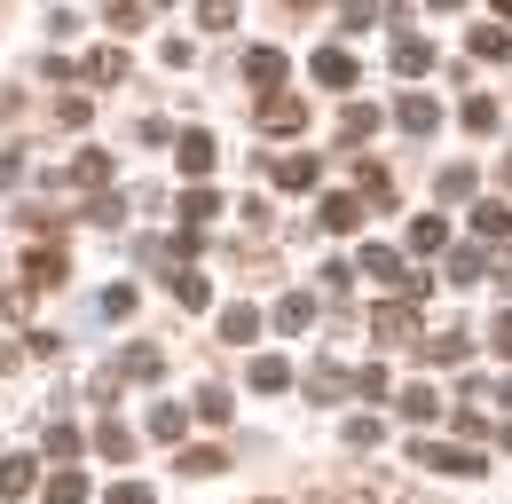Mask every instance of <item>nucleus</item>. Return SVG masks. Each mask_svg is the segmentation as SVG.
Listing matches in <instances>:
<instances>
[{
	"label": "nucleus",
	"instance_id": "f257e3e1",
	"mask_svg": "<svg viewBox=\"0 0 512 504\" xmlns=\"http://www.w3.org/2000/svg\"><path fill=\"white\" fill-rule=\"evenodd\" d=\"M347 268H363V276H371V284H386V292H402V300H410V308H418V300H426V292H434V276H426V268H410V260H402V252H394V245H379V237H371V245L355 252V260H347Z\"/></svg>",
	"mask_w": 512,
	"mask_h": 504
},
{
	"label": "nucleus",
	"instance_id": "f03ea898",
	"mask_svg": "<svg viewBox=\"0 0 512 504\" xmlns=\"http://www.w3.org/2000/svg\"><path fill=\"white\" fill-rule=\"evenodd\" d=\"M410 457H418L426 473H457V481H481V473H489V457H481L473 441H410Z\"/></svg>",
	"mask_w": 512,
	"mask_h": 504
},
{
	"label": "nucleus",
	"instance_id": "7ed1b4c3",
	"mask_svg": "<svg viewBox=\"0 0 512 504\" xmlns=\"http://www.w3.org/2000/svg\"><path fill=\"white\" fill-rule=\"evenodd\" d=\"M371 347H418V308H410V300L371 308Z\"/></svg>",
	"mask_w": 512,
	"mask_h": 504
},
{
	"label": "nucleus",
	"instance_id": "20e7f679",
	"mask_svg": "<svg viewBox=\"0 0 512 504\" xmlns=\"http://www.w3.org/2000/svg\"><path fill=\"white\" fill-rule=\"evenodd\" d=\"M56 284H71L64 245H32V252H24V292H56Z\"/></svg>",
	"mask_w": 512,
	"mask_h": 504
},
{
	"label": "nucleus",
	"instance_id": "39448f33",
	"mask_svg": "<svg viewBox=\"0 0 512 504\" xmlns=\"http://www.w3.org/2000/svg\"><path fill=\"white\" fill-rule=\"evenodd\" d=\"M363 213H371V205H363V197H355V189H331V197H323V229H331V237H355V229H363Z\"/></svg>",
	"mask_w": 512,
	"mask_h": 504
},
{
	"label": "nucleus",
	"instance_id": "423d86ee",
	"mask_svg": "<svg viewBox=\"0 0 512 504\" xmlns=\"http://www.w3.org/2000/svg\"><path fill=\"white\" fill-rule=\"evenodd\" d=\"M473 355V339H465V323H449V331H434V339H418V363H442V371H457Z\"/></svg>",
	"mask_w": 512,
	"mask_h": 504
},
{
	"label": "nucleus",
	"instance_id": "0eeeda50",
	"mask_svg": "<svg viewBox=\"0 0 512 504\" xmlns=\"http://www.w3.org/2000/svg\"><path fill=\"white\" fill-rule=\"evenodd\" d=\"M260 126H268V134H300V126H308V103H300V95H260Z\"/></svg>",
	"mask_w": 512,
	"mask_h": 504
},
{
	"label": "nucleus",
	"instance_id": "6e6552de",
	"mask_svg": "<svg viewBox=\"0 0 512 504\" xmlns=\"http://www.w3.org/2000/svg\"><path fill=\"white\" fill-rule=\"evenodd\" d=\"M355 394V371H339V363H308V402H347Z\"/></svg>",
	"mask_w": 512,
	"mask_h": 504
},
{
	"label": "nucleus",
	"instance_id": "1a4fd4ad",
	"mask_svg": "<svg viewBox=\"0 0 512 504\" xmlns=\"http://www.w3.org/2000/svg\"><path fill=\"white\" fill-rule=\"evenodd\" d=\"M394 126H402V134H434V126H442V103H434V95H402V103H394Z\"/></svg>",
	"mask_w": 512,
	"mask_h": 504
},
{
	"label": "nucleus",
	"instance_id": "9d476101",
	"mask_svg": "<svg viewBox=\"0 0 512 504\" xmlns=\"http://www.w3.org/2000/svg\"><path fill=\"white\" fill-rule=\"evenodd\" d=\"M166 292H174V300H182V308H213V284H205V276H197L190 260H182V268H166Z\"/></svg>",
	"mask_w": 512,
	"mask_h": 504
},
{
	"label": "nucleus",
	"instance_id": "9b49d317",
	"mask_svg": "<svg viewBox=\"0 0 512 504\" xmlns=\"http://www.w3.org/2000/svg\"><path fill=\"white\" fill-rule=\"evenodd\" d=\"M174 158H182V174H190V182H205V174H213V134H205V126H190V134L174 142Z\"/></svg>",
	"mask_w": 512,
	"mask_h": 504
},
{
	"label": "nucleus",
	"instance_id": "f8f14e48",
	"mask_svg": "<svg viewBox=\"0 0 512 504\" xmlns=\"http://www.w3.org/2000/svg\"><path fill=\"white\" fill-rule=\"evenodd\" d=\"M316 87L347 95V87H355V56H347V48H316Z\"/></svg>",
	"mask_w": 512,
	"mask_h": 504
},
{
	"label": "nucleus",
	"instance_id": "ddd939ff",
	"mask_svg": "<svg viewBox=\"0 0 512 504\" xmlns=\"http://www.w3.org/2000/svg\"><path fill=\"white\" fill-rule=\"evenodd\" d=\"M64 182L71 189H103V182H111V150H79V158L64 166Z\"/></svg>",
	"mask_w": 512,
	"mask_h": 504
},
{
	"label": "nucleus",
	"instance_id": "4468645a",
	"mask_svg": "<svg viewBox=\"0 0 512 504\" xmlns=\"http://www.w3.org/2000/svg\"><path fill=\"white\" fill-rule=\"evenodd\" d=\"M245 79H253V95H276V79H284V48H253V56H245Z\"/></svg>",
	"mask_w": 512,
	"mask_h": 504
},
{
	"label": "nucleus",
	"instance_id": "2eb2a0df",
	"mask_svg": "<svg viewBox=\"0 0 512 504\" xmlns=\"http://www.w3.org/2000/svg\"><path fill=\"white\" fill-rule=\"evenodd\" d=\"M174 465H182V473H197V481H213V473H229V449H221V441H197V449H182Z\"/></svg>",
	"mask_w": 512,
	"mask_h": 504
},
{
	"label": "nucleus",
	"instance_id": "dca6fc26",
	"mask_svg": "<svg viewBox=\"0 0 512 504\" xmlns=\"http://www.w3.org/2000/svg\"><path fill=\"white\" fill-rule=\"evenodd\" d=\"M473 229H481V245H512V205H473Z\"/></svg>",
	"mask_w": 512,
	"mask_h": 504
},
{
	"label": "nucleus",
	"instance_id": "f3484780",
	"mask_svg": "<svg viewBox=\"0 0 512 504\" xmlns=\"http://www.w3.org/2000/svg\"><path fill=\"white\" fill-rule=\"evenodd\" d=\"M394 402H402V418H410V426H434V418H442V394H434V386H402Z\"/></svg>",
	"mask_w": 512,
	"mask_h": 504
},
{
	"label": "nucleus",
	"instance_id": "a211bd4d",
	"mask_svg": "<svg viewBox=\"0 0 512 504\" xmlns=\"http://www.w3.org/2000/svg\"><path fill=\"white\" fill-rule=\"evenodd\" d=\"M32 481H40V465H32V457H0V504H16Z\"/></svg>",
	"mask_w": 512,
	"mask_h": 504
},
{
	"label": "nucleus",
	"instance_id": "6ab92c4d",
	"mask_svg": "<svg viewBox=\"0 0 512 504\" xmlns=\"http://www.w3.org/2000/svg\"><path fill=\"white\" fill-rule=\"evenodd\" d=\"M87 79H95V87H119V79H134V71H127V48H95V56H87Z\"/></svg>",
	"mask_w": 512,
	"mask_h": 504
},
{
	"label": "nucleus",
	"instance_id": "aec40b11",
	"mask_svg": "<svg viewBox=\"0 0 512 504\" xmlns=\"http://www.w3.org/2000/svg\"><path fill=\"white\" fill-rule=\"evenodd\" d=\"M253 331H260V308H245V300L221 308V339H229V347H253Z\"/></svg>",
	"mask_w": 512,
	"mask_h": 504
},
{
	"label": "nucleus",
	"instance_id": "412c9836",
	"mask_svg": "<svg viewBox=\"0 0 512 504\" xmlns=\"http://www.w3.org/2000/svg\"><path fill=\"white\" fill-rule=\"evenodd\" d=\"M355 197H363V205H371V197H379V205H394V174L363 158V166H355Z\"/></svg>",
	"mask_w": 512,
	"mask_h": 504
},
{
	"label": "nucleus",
	"instance_id": "4be33fe9",
	"mask_svg": "<svg viewBox=\"0 0 512 504\" xmlns=\"http://www.w3.org/2000/svg\"><path fill=\"white\" fill-rule=\"evenodd\" d=\"M48 504H87V473L79 465H64V473H48V489H40Z\"/></svg>",
	"mask_w": 512,
	"mask_h": 504
},
{
	"label": "nucleus",
	"instance_id": "5701e85b",
	"mask_svg": "<svg viewBox=\"0 0 512 504\" xmlns=\"http://www.w3.org/2000/svg\"><path fill=\"white\" fill-rule=\"evenodd\" d=\"M481 276H489V252H481V245H457V252H449V284H481Z\"/></svg>",
	"mask_w": 512,
	"mask_h": 504
},
{
	"label": "nucleus",
	"instance_id": "b1692460",
	"mask_svg": "<svg viewBox=\"0 0 512 504\" xmlns=\"http://www.w3.org/2000/svg\"><path fill=\"white\" fill-rule=\"evenodd\" d=\"M103 24L127 40V32H142V24H150V8H142V0H103Z\"/></svg>",
	"mask_w": 512,
	"mask_h": 504
},
{
	"label": "nucleus",
	"instance_id": "393cba45",
	"mask_svg": "<svg viewBox=\"0 0 512 504\" xmlns=\"http://www.w3.org/2000/svg\"><path fill=\"white\" fill-rule=\"evenodd\" d=\"M473 56H481V63H505L512 56V32H505V24H473Z\"/></svg>",
	"mask_w": 512,
	"mask_h": 504
},
{
	"label": "nucleus",
	"instance_id": "a878e982",
	"mask_svg": "<svg viewBox=\"0 0 512 504\" xmlns=\"http://www.w3.org/2000/svg\"><path fill=\"white\" fill-rule=\"evenodd\" d=\"M213 213H221V197H213L205 182H190V197H182V229H205Z\"/></svg>",
	"mask_w": 512,
	"mask_h": 504
},
{
	"label": "nucleus",
	"instance_id": "bb28decb",
	"mask_svg": "<svg viewBox=\"0 0 512 504\" xmlns=\"http://www.w3.org/2000/svg\"><path fill=\"white\" fill-rule=\"evenodd\" d=\"M253 386L260 394H284V386H292V363H284V355H253Z\"/></svg>",
	"mask_w": 512,
	"mask_h": 504
},
{
	"label": "nucleus",
	"instance_id": "cd10ccee",
	"mask_svg": "<svg viewBox=\"0 0 512 504\" xmlns=\"http://www.w3.org/2000/svg\"><path fill=\"white\" fill-rule=\"evenodd\" d=\"M79 449H87V441H79V426H64V418H56V426H48V457H56V473H64V465H79Z\"/></svg>",
	"mask_w": 512,
	"mask_h": 504
},
{
	"label": "nucleus",
	"instance_id": "c85d7f7f",
	"mask_svg": "<svg viewBox=\"0 0 512 504\" xmlns=\"http://www.w3.org/2000/svg\"><path fill=\"white\" fill-rule=\"evenodd\" d=\"M457 119L473 126V134H497V119H505V111H497V95H465V111H457Z\"/></svg>",
	"mask_w": 512,
	"mask_h": 504
},
{
	"label": "nucleus",
	"instance_id": "c756f323",
	"mask_svg": "<svg viewBox=\"0 0 512 504\" xmlns=\"http://www.w3.org/2000/svg\"><path fill=\"white\" fill-rule=\"evenodd\" d=\"M276 182H284V189H316V158H308V150L276 158Z\"/></svg>",
	"mask_w": 512,
	"mask_h": 504
},
{
	"label": "nucleus",
	"instance_id": "7c9ffc66",
	"mask_svg": "<svg viewBox=\"0 0 512 504\" xmlns=\"http://www.w3.org/2000/svg\"><path fill=\"white\" fill-rule=\"evenodd\" d=\"M339 134H347V142L379 134V103H347V111H339Z\"/></svg>",
	"mask_w": 512,
	"mask_h": 504
},
{
	"label": "nucleus",
	"instance_id": "2f4dec72",
	"mask_svg": "<svg viewBox=\"0 0 512 504\" xmlns=\"http://www.w3.org/2000/svg\"><path fill=\"white\" fill-rule=\"evenodd\" d=\"M276 323H284V331H308V323H316V300H308V292H284V300H276Z\"/></svg>",
	"mask_w": 512,
	"mask_h": 504
},
{
	"label": "nucleus",
	"instance_id": "473e14b6",
	"mask_svg": "<svg viewBox=\"0 0 512 504\" xmlns=\"http://www.w3.org/2000/svg\"><path fill=\"white\" fill-rule=\"evenodd\" d=\"M442 245H449L442 213H418V221H410V252H442Z\"/></svg>",
	"mask_w": 512,
	"mask_h": 504
},
{
	"label": "nucleus",
	"instance_id": "72a5a7b5",
	"mask_svg": "<svg viewBox=\"0 0 512 504\" xmlns=\"http://www.w3.org/2000/svg\"><path fill=\"white\" fill-rule=\"evenodd\" d=\"M95 449H103V457H134V434H127V418H103V426H95Z\"/></svg>",
	"mask_w": 512,
	"mask_h": 504
},
{
	"label": "nucleus",
	"instance_id": "f704fd0d",
	"mask_svg": "<svg viewBox=\"0 0 512 504\" xmlns=\"http://www.w3.org/2000/svg\"><path fill=\"white\" fill-rule=\"evenodd\" d=\"M119 378L150 386V378H158V347H127V355H119Z\"/></svg>",
	"mask_w": 512,
	"mask_h": 504
},
{
	"label": "nucleus",
	"instance_id": "c9c22d12",
	"mask_svg": "<svg viewBox=\"0 0 512 504\" xmlns=\"http://www.w3.org/2000/svg\"><path fill=\"white\" fill-rule=\"evenodd\" d=\"M229 410H237L229 386H205V394H197V418H205V426H229Z\"/></svg>",
	"mask_w": 512,
	"mask_h": 504
},
{
	"label": "nucleus",
	"instance_id": "e433bc0d",
	"mask_svg": "<svg viewBox=\"0 0 512 504\" xmlns=\"http://www.w3.org/2000/svg\"><path fill=\"white\" fill-rule=\"evenodd\" d=\"M182 426H190L182 402H158V410H150V434H158V441H182Z\"/></svg>",
	"mask_w": 512,
	"mask_h": 504
},
{
	"label": "nucleus",
	"instance_id": "4c0bfd02",
	"mask_svg": "<svg viewBox=\"0 0 512 504\" xmlns=\"http://www.w3.org/2000/svg\"><path fill=\"white\" fill-rule=\"evenodd\" d=\"M434 48H426V40H402V48H394V71H434Z\"/></svg>",
	"mask_w": 512,
	"mask_h": 504
},
{
	"label": "nucleus",
	"instance_id": "58836bf2",
	"mask_svg": "<svg viewBox=\"0 0 512 504\" xmlns=\"http://www.w3.org/2000/svg\"><path fill=\"white\" fill-rule=\"evenodd\" d=\"M197 24H205V32H229V24H237V0H197Z\"/></svg>",
	"mask_w": 512,
	"mask_h": 504
},
{
	"label": "nucleus",
	"instance_id": "ea45409f",
	"mask_svg": "<svg viewBox=\"0 0 512 504\" xmlns=\"http://www.w3.org/2000/svg\"><path fill=\"white\" fill-rule=\"evenodd\" d=\"M355 394H363V402H386V394H394V378H386V363H371V371H355Z\"/></svg>",
	"mask_w": 512,
	"mask_h": 504
},
{
	"label": "nucleus",
	"instance_id": "a19ab883",
	"mask_svg": "<svg viewBox=\"0 0 512 504\" xmlns=\"http://www.w3.org/2000/svg\"><path fill=\"white\" fill-rule=\"evenodd\" d=\"M379 441H386L379 418H347V449H379Z\"/></svg>",
	"mask_w": 512,
	"mask_h": 504
},
{
	"label": "nucleus",
	"instance_id": "79ce46f5",
	"mask_svg": "<svg viewBox=\"0 0 512 504\" xmlns=\"http://www.w3.org/2000/svg\"><path fill=\"white\" fill-rule=\"evenodd\" d=\"M489 355H497V363H512V308L489 323Z\"/></svg>",
	"mask_w": 512,
	"mask_h": 504
},
{
	"label": "nucleus",
	"instance_id": "37998d69",
	"mask_svg": "<svg viewBox=\"0 0 512 504\" xmlns=\"http://www.w3.org/2000/svg\"><path fill=\"white\" fill-rule=\"evenodd\" d=\"M339 24H347V32H371V24H379V0H347V16H339Z\"/></svg>",
	"mask_w": 512,
	"mask_h": 504
},
{
	"label": "nucleus",
	"instance_id": "c03bdc74",
	"mask_svg": "<svg viewBox=\"0 0 512 504\" xmlns=\"http://www.w3.org/2000/svg\"><path fill=\"white\" fill-rule=\"evenodd\" d=\"M103 504H158V497H150L142 481H111V489H103Z\"/></svg>",
	"mask_w": 512,
	"mask_h": 504
},
{
	"label": "nucleus",
	"instance_id": "a18cd8bd",
	"mask_svg": "<svg viewBox=\"0 0 512 504\" xmlns=\"http://www.w3.org/2000/svg\"><path fill=\"white\" fill-rule=\"evenodd\" d=\"M442 197H473V166H442Z\"/></svg>",
	"mask_w": 512,
	"mask_h": 504
},
{
	"label": "nucleus",
	"instance_id": "49530a36",
	"mask_svg": "<svg viewBox=\"0 0 512 504\" xmlns=\"http://www.w3.org/2000/svg\"><path fill=\"white\" fill-rule=\"evenodd\" d=\"M103 315H134V284H111V292H103Z\"/></svg>",
	"mask_w": 512,
	"mask_h": 504
},
{
	"label": "nucleus",
	"instance_id": "de8ad7c7",
	"mask_svg": "<svg viewBox=\"0 0 512 504\" xmlns=\"http://www.w3.org/2000/svg\"><path fill=\"white\" fill-rule=\"evenodd\" d=\"M0 182H24V150H0Z\"/></svg>",
	"mask_w": 512,
	"mask_h": 504
},
{
	"label": "nucleus",
	"instance_id": "09e8293b",
	"mask_svg": "<svg viewBox=\"0 0 512 504\" xmlns=\"http://www.w3.org/2000/svg\"><path fill=\"white\" fill-rule=\"evenodd\" d=\"M8 371H16V347H8V339H0V378H8Z\"/></svg>",
	"mask_w": 512,
	"mask_h": 504
},
{
	"label": "nucleus",
	"instance_id": "8fccbe9b",
	"mask_svg": "<svg viewBox=\"0 0 512 504\" xmlns=\"http://www.w3.org/2000/svg\"><path fill=\"white\" fill-rule=\"evenodd\" d=\"M489 394H497V402H505V410H512V378H505V386H489Z\"/></svg>",
	"mask_w": 512,
	"mask_h": 504
},
{
	"label": "nucleus",
	"instance_id": "3c124183",
	"mask_svg": "<svg viewBox=\"0 0 512 504\" xmlns=\"http://www.w3.org/2000/svg\"><path fill=\"white\" fill-rule=\"evenodd\" d=\"M497 16H505V32H512V0H497Z\"/></svg>",
	"mask_w": 512,
	"mask_h": 504
},
{
	"label": "nucleus",
	"instance_id": "603ef678",
	"mask_svg": "<svg viewBox=\"0 0 512 504\" xmlns=\"http://www.w3.org/2000/svg\"><path fill=\"white\" fill-rule=\"evenodd\" d=\"M497 174H505V189H512V150H505V166H497Z\"/></svg>",
	"mask_w": 512,
	"mask_h": 504
},
{
	"label": "nucleus",
	"instance_id": "864d4df0",
	"mask_svg": "<svg viewBox=\"0 0 512 504\" xmlns=\"http://www.w3.org/2000/svg\"><path fill=\"white\" fill-rule=\"evenodd\" d=\"M316 504H363V497H316Z\"/></svg>",
	"mask_w": 512,
	"mask_h": 504
},
{
	"label": "nucleus",
	"instance_id": "5fc2aeb1",
	"mask_svg": "<svg viewBox=\"0 0 512 504\" xmlns=\"http://www.w3.org/2000/svg\"><path fill=\"white\" fill-rule=\"evenodd\" d=\"M434 8H465V0H434Z\"/></svg>",
	"mask_w": 512,
	"mask_h": 504
},
{
	"label": "nucleus",
	"instance_id": "6e6d98bb",
	"mask_svg": "<svg viewBox=\"0 0 512 504\" xmlns=\"http://www.w3.org/2000/svg\"><path fill=\"white\" fill-rule=\"evenodd\" d=\"M0 284H8V260H0Z\"/></svg>",
	"mask_w": 512,
	"mask_h": 504
},
{
	"label": "nucleus",
	"instance_id": "4d7b16f0",
	"mask_svg": "<svg viewBox=\"0 0 512 504\" xmlns=\"http://www.w3.org/2000/svg\"><path fill=\"white\" fill-rule=\"evenodd\" d=\"M505 449H512V426H505Z\"/></svg>",
	"mask_w": 512,
	"mask_h": 504
},
{
	"label": "nucleus",
	"instance_id": "13d9d810",
	"mask_svg": "<svg viewBox=\"0 0 512 504\" xmlns=\"http://www.w3.org/2000/svg\"><path fill=\"white\" fill-rule=\"evenodd\" d=\"M260 504H268V497H260Z\"/></svg>",
	"mask_w": 512,
	"mask_h": 504
}]
</instances>
